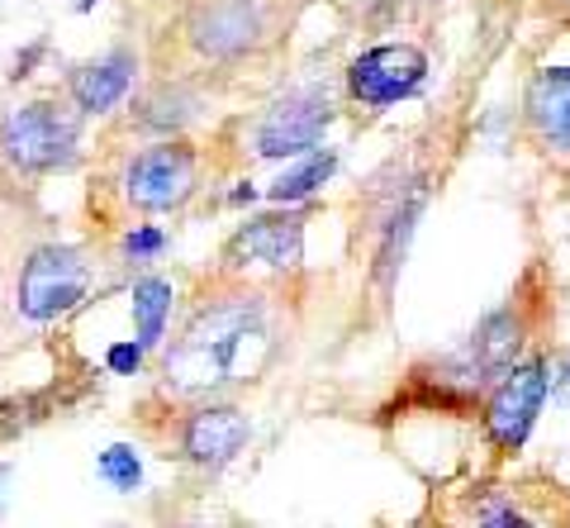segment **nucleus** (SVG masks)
I'll return each instance as SVG.
<instances>
[{"label": "nucleus", "mask_w": 570, "mask_h": 528, "mask_svg": "<svg viewBox=\"0 0 570 528\" xmlns=\"http://www.w3.org/2000/svg\"><path fill=\"white\" fill-rule=\"evenodd\" d=\"M91 291V262L71 243H39L14 276V310L29 324H58Z\"/></svg>", "instance_id": "39448f33"}, {"label": "nucleus", "mask_w": 570, "mask_h": 528, "mask_svg": "<svg viewBox=\"0 0 570 528\" xmlns=\"http://www.w3.org/2000/svg\"><path fill=\"white\" fill-rule=\"evenodd\" d=\"M0 157L29 176L71 172L81 157V110L58 96L14 105L0 115Z\"/></svg>", "instance_id": "f03ea898"}, {"label": "nucleus", "mask_w": 570, "mask_h": 528, "mask_svg": "<svg viewBox=\"0 0 570 528\" xmlns=\"http://www.w3.org/2000/svg\"><path fill=\"white\" fill-rule=\"evenodd\" d=\"M551 400L570 404V343L551 352Z\"/></svg>", "instance_id": "412c9836"}, {"label": "nucleus", "mask_w": 570, "mask_h": 528, "mask_svg": "<svg viewBox=\"0 0 570 528\" xmlns=\"http://www.w3.org/2000/svg\"><path fill=\"white\" fill-rule=\"evenodd\" d=\"M10 471H14L10 462H0V505H6V486H10Z\"/></svg>", "instance_id": "4be33fe9"}, {"label": "nucleus", "mask_w": 570, "mask_h": 528, "mask_svg": "<svg viewBox=\"0 0 570 528\" xmlns=\"http://www.w3.org/2000/svg\"><path fill=\"white\" fill-rule=\"evenodd\" d=\"M532 333H538V314H532L528 291H513L504 305H494L485 320L471 329L466 339V362L475 366V377L494 385L504 372H513L523 358H532Z\"/></svg>", "instance_id": "f8f14e48"}, {"label": "nucleus", "mask_w": 570, "mask_h": 528, "mask_svg": "<svg viewBox=\"0 0 570 528\" xmlns=\"http://www.w3.org/2000/svg\"><path fill=\"white\" fill-rule=\"evenodd\" d=\"M333 100L324 91H285L281 100H272L262 110V119L253 125V153L266 163H281V157H309L324 144V134L333 129Z\"/></svg>", "instance_id": "9d476101"}, {"label": "nucleus", "mask_w": 570, "mask_h": 528, "mask_svg": "<svg viewBox=\"0 0 570 528\" xmlns=\"http://www.w3.org/2000/svg\"><path fill=\"white\" fill-rule=\"evenodd\" d=\"M200 190V153L186 138H157L124 167V201L142 215H176Z\"/></svg>", "instance_id": "423d86ee"}, {"label": "nucleus", "mask_w": 570, "mask_h": 528, "mask_svg": "<svg viewBox=\"0 0 570 528\" xmlns=\"http://www.w3.org/2000/svg\"><path fill=\"white\" fill-rule=\"evenodd\" d=\"M167 253V234L157 224H134L124 228L119 238V262H129V267H153L157 257Z\"/></svg>", "instance_id": "6ab92c4d"}, {"label": "nucleus", "mask_w": 570, "mask_h": 528, "mask_svg": "<svg viewBox=\"0 0 570 528\" xmlns=\"http://www.w3.org/2000/svg\"><path fill=\"white\" fill-rule=\"evenodd\" d=\"M547 400H551V352H532L513 372L499 377L485 391V400H480V433H485L490 452L513 462L528 448Z\"/></svg>", "instance_id": "7ed1b4c3"}, {"label": "nucleus", "mask_w": 570, "mask_h": 528, "mask_svg": "<svg viewBox=\"0 0 570 528\" xmlns=\"http://www.w3.org/2000/svg\"><path fill=\"white\" fill-rule=\"evenodd\" d=\"M528 134L551 153H570V62L538 67L523 91Z\"/></svg>", "instance_id": "2eb2a0df"}, {"label": "nucleus", "mask_w": 570, "mask_h": 528, "mask_svg": "<svg viewBox=\"0 0 570 528\" xmlns=\"http://www.w3.org/2000/svg\"><path fill=\"white\" fill-rule=\"evenodd\" d=\"M171 310H176V286L157 272L134 276L129 286V314H134V339L142 343V352H157L171 329Z\"/></svg>", "instance_id": "dca6fc26"}, {"label": "nucleus", "mask_w": 570, "mask_h": 528, "mask_svg": "<svg viewBox=\"0 0 570 528\" xmlns=\"http://www.w3.org/2000/svg\"><path fill=\"white\" fill-rule=\"evenodd\" d=\"M181 528H224V524H181Z\"/></svg>", "instance_id": "b1692460"}, {"label": "nucleus", "mask_w": 570, "mask_h": 528, "mask_svg": "<svg viewBox=\"0 0 570 528\" xmlns=\"http://www.w3.org/2000/svg\"><path fill=\"white\" fill-rule=\"evenodd\" d=\"M551 6H570V0H551Z\"/></svg>", "instance_id": "393cba45"}, {"label": "nucleus", "mask_w": 570, "mask_h": 528, "mask_svg": "<svg viewBox=\"0 0 570 528\" xmlns=\"http://www.w3.org/2000/svg\"><path fill=\"white\" fill-rule=\"evenodd\" d=\"M266 343V301L262 291L234 286L205 295L186 314L176 339L163 352V391L176 400H219L228 385L247 381V352Z\"/></svg>", "instance_id": "f257e3e1"}, {"label": "nucleus", "mask_w": 570, "mask_h": 528, "mask_svg": "<svg viewBox=\"0 0 570 528\" xmlns=\"http://www.w3.org/2000/svg\"><path fill=\"white\" fill-rule=\"evenodd\" d=\"M253 443V419L228 400H200L176 419V457L200 471H224Z\"/></svg>", "instance_id": "9b49d317"}, {"label": "nucleus", "mask_w": 570, "mask_h": 528, "mask_svg": "<svg viewBox=\"0 0 570 528\" xmlns=\"http://www.w3.org/2000/svg\"><path fill=\"white\" fill-rule=\"evenodd\" d=\"M409 528H438V519H419V524H409Z\"/></svg>", "instance_id": "5701e85b"}, {"label": "nucleus", "mask_w": 570, "mask_h": 528, "mask_svg": "<svg viewBox=\"0 0 570 528\" xmlns=\"http://www.w3.org/2000/svg\"><path fill=\"white\" fill-rule=\"evenodd\" d=\"M561 496V486L547 481H490L475 477L456 486L448 505L438 509V528H557L547 505Z\"/></svg>", "instance_id": "20e7f679"}, {"label": "nucleus", "mask_w": 570, "mask_h": 528, "mask_svg": "<svg viewBox=\"0 0 570 528\" xmlns=\"http://www.w3.org/2000/svg\"><path fill=\"white\" fill-rule=\"evenodd\" d=\"M142 362H148V352H142L138 339H119V343L105 348V372L110 377H138Z\"/></svg>", "instance_id": "aec40b11"}, {"label": "nucleus", "mask_w": 570, "mask_h": 528, "mask_svg": "<svg viewBox=\"0 0 570 528\" xmlns=\"http://www.w3.org/2000/svg\"><path fill=\"white\" fill-rule=\"evenodd\" d=\"M272 29L266 0H190L186 10V43L209 62H238L257 52Z\"/></svg>", "instance_id": "0eeeda50"}, {"label": "nucleus", "mask_w": 570, "mask_h": 528, "mask_svg": "<svg viewBox=\"0 0 570 528\" xmlns=\"http://www.w3.org/2000/svg\"><path fill=\"white\" fill-rule=\"evenodd\" d=\"M96 471H100V481L119 490V496H134V490L142 486V457L134 443H110L100 457H96Z\"/></svg>", "instance_id": "a211bd4d"}, {"label": "nucleus", "mask_w": 570, "mask_h": 528, "mask_svg": "<svg viewBox=\"0 0 570 528\" xmlns=\"http://www.w3.org/2000/svg\"><path fill=\"white\" fill-rule=\"evenodd\" d=\"M423 201H428L423 182H409L381 209L376 243H371V281H376L381 295H390V286H395V276L404 267V253H409V238H414V224L423 215Z\"/></svg>", "instance_id": "ddd939ff"}, {"label": "nucleus", "mask_w": 570, "mask_h": 528, "mask_svg": "<svg viewBox=\"0 0 570 528\" xmlns=\"http://www.w3.org/2000/svg\"><path fill=\"white\" fill-rule=\"evenodd\" d=\"M305 209H266V215H247L224 243V272H247V267H272V272H295L305 262Z\"/></svg>", "instance_id": "1a4fd4ad"}, {"label": "nucleus", "mask_w": 570, "mask_h": 528, "mask_svg": "<svg viewBox=\"0 0 570 528\" xmlns=\"http://www.w3.org/2000/svg\"><path fill=\"white\" fill-rule=\"evenodd\" d=\"M138 77V52L134 48H110L100 58L81 62L67 72V100L77 105L81 115H110L115 105L134 91Z\"/></svg>", "instance_id": "4468645a"}, {"label": "nucleus", "mask_w": 570, "mask_h": 528, "mask_svg": "<svg viewBox=\"0 0 570 528\" xmlns=\"http://www.w3.org/2000/svg\"><path fill=\"white\" fill-rule=\"evenodd\" d=\"M333 172H337V153H333V148H318V153H309V157H299L295 167H285L276 182L266 186V201L281 205V209L305 205L309 196H318V186L333 182Z\"/></svg>", "instance_id": "f3484780"}, {"label": "nucleus", "mask_w": 570, "mask_h": 528, "mask_svg": "<svg viewBox=\"0 0 570 528\" xmlns=\"http://www.w3.org/2000/svg\"><path fill=\"white\" fill-rule=\"evenodd\" d=\"M347 100L362 105V110H390V105H404L423 91L428 81V52L419 43H376L366 52H356L347 62Z\"/></svg>", "instance_id": "6e6552de"}]
</instances>
